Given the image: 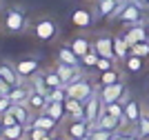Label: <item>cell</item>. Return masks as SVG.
<instances>
[{"label":"cell","instance_id":"obj_33","mask_svg":"<svg viewBox=\"0 0 149 140\" xmlns=\"http://www.w3.org/2000/svg\"><path fill=\"white\" fill-rule=\"evenodd\" d=\"M49 100H58V102H65L67 100V85H62V87H56V89H51L49 93Z\"/></svg>","mask_w":149,"mask_h":140},{"label":"cell","instance_id":"obj_47","mask_svg":"<svg viewBox=\"0 0 149 140\" xmlns=\"http://www.w3.org/2000/svg\"><path fill=\"white\" fill-rule=\"evenodd\" d=\"M0 96H5V93H0Z\"/></svg>","mask_w":149,"mask_h":140},{"label":"cell","instance_id":"obj_5","mask_svg":"<svg viewBox=\"0 0 149 140\" xmlns=\"http://www.w3.org/2000/svg\"><path fill=\"white\" fill-rule=\"evenodd\" d=\"M91 93H93V87H91V82H89V80L78 78L76 82L67 85V98H76V100H82V102H87Z\"/></svg>","mask_w":149,"mask_h":140},{"label":"cell","instance_id":"obj_42","mask_svg":"<svg viewBox=\"0 0 149 140\" xmlns=\"http://www.w3.org/2000/svg\"><path fill=\"white\" fill-rule=\"evenodd\" d=\"M136 2H138V5H143L145 9H147V7H149V0H136Z\"/></svg>","mask_w":149,"mask_h":140},{"label":"cell","instance_id":"obj_26","mask_svg":"<svg viewBox=\"0 0 149 140\" xmlns=\"http://www.w3.org/2000/svg\"><path fill=\"white\" fill-rule=\"evenodd\" d=\"M29 104H13L11 107V114L16 116V120L20 122V125H27L29 127V122H31V114H29Z\"/></svg>","mask_w":149,"mask_h":140},{"label":"cell","instance_id":"obj_45","mask_svg":"<svg viewBox=\"0 0 149 140\" xmlns=\"http://www.w3.org/2000/svg\"><path fill=\"white\" fill-rule=\"evenodd\" d=\"M145 29H147V40H149V22H145Z\"/></svg>","mask_w":149,"mask_h":140},{"label":"cell","instance_id":"obj_17","mask_svg":"<svg viewBox=\"0 0 149 140\" xmlns=\"http://www.w3.org/2000/svg\"><path fill=\"white\" fill-rule=\"evenodd\" d=\"M58 60L65 62V65H71V67H80L82 65V58L76 56V51L71 47H60L58 49Z\"/></svg>","mask_w":149,"mask_h":140},{"label":"cell","instance_id":"obj_28","mask_svg":"<svg viewBox=\"0 0 149 140\" xmlns=\"http://www.w3.org/2000/svg\"><path fill=\"white\" fill-rule=\"evenodd\" d=\"M118 80H120V73H118V69H116V67L109 69V71H102V73H100V87L113 85V82H118Z\"/></svg>","mask_w":149,"mask_h":140},{"label":"cell","instance_id":"obj_22","mask_svg":"<svg viewBox=\"0 0 149 140\" xmlns=\"http://www.w3.org/2000/svg\"><path fill=\"white\" fill-rule=\"evenodd\" d=\"M0 78L7 80L11 87H16V85H20V82H22V80H20V76H18V71H16V67L7 65V62H0Z\"/></svg>","mask_w":149,"mask_h":140},{"label":"cell","instance_id":"obj_46","mask_svg":"<svg viewBox=\"0 0 149 140\" xmlns=\"http://www.w3.org/2000/svg\"><path fill=\"white\" fill-rule=\"evenodd\" d=\"M85 140H91V138H89V136H87V138H85Z\"/></svg>","mask_w":149,"mask_h":140},{"label":"cell","instance_id":"obj_2","mask_svg":"<svg viewBox=\"0 0 149 140\" xmlns=\"http://www.w3.org/2000/svg\"><path fill=\"white\" fill-rule=\"evenodd\" d=\"M2 24L9 33H22L27 29V11L22 7H11L2 16Z\"/></svg>","mask_w":149,"mask_h":140},{"label":"cell","instance_id":"obj_18","mask_svg":"<svg viewBox=\"0 0 149 140\" xmlns=\"http://www.w3.org/2000/svg\"><path fill=\"white\" fill-rule=\"evenodd\" d=\"M29 96H31V89L27 85H16V87H11V91H9V98L13 100V104H27V100H29Z\"/></svg>","mask_w":149,"mask_h":140},{"label":"cell","instance_id":"obj_35","mask_svg":"<svg viewBox=\"0 0 149 140\" xmlns=\"http://www.w3.org/2000/svg\"><path fill=\"white\" fill-rule=\"evenodd\" d=\"M131 54L140 56V58H149V40H143V42H138L131 47Z\"/></svg>","mask_w":149,"mask_h":140},{"label":"cell","instance_id":"obj_23","mask_svg":"<svg viewBox=\"0 0 149 140\" xmlns=\"http://www.w3.org/2000/svg\"><path fill=\"white\" fill-rule=\"evenodd\" d=\"M65 107H67L69 118H85V102H82V100L67 98V100H65Z\"/></svg>","mask_w":149,"mask_h":140},{"label":"cell","instance_id":"obj_43","mask_svg":"<svg viewBox=\"0 0 149 140\" xmlns=\"http://www.w3.org/2000/svg\"><path fill=\"white\" fill-rule=\"evenodd\" d=\"M2 131H5V125H2V120H0V140H2Z\"/></svg>","mask_w":149,"mask_h":140},{"label":"cell","instance_id":"obj_36","mask_svg":"<svg viewBox=\"0 0 149 140\" xmlns=\"http://www.w3.org/2000/svg\"><path fill=\"white\" fill-rule=\"evenodd\" d=\"M13 107V100L9 98V93H5V96H0V116L2 114H7V111Z\"/></svg>","mask_w":149,"mask_h":140},{"label":"cell","instance_id":"obj_25","mask_svg":"<svg viewBox=\"0 0 149 140\" xmlns=\"http://www.w3.org/2000/svg\"><path fill=\"white\" fill-rule=\"evenodd\" d=\"M69 47H71V49L76 51V56H80V58H82L85 54H89V51L93 49V42H89V40H87L85 36H76L74 40L69 42Z\"/></svg>","mask_w":149,"mask_h":140},{"label":"cell","instance_id":"obj_16","mask_svg":"<svg viewBox=\"0 0 149 140\" xmlns=\"http://www.w3.org/2000/svg\"><path fill=\"white\" fill-rule=\"evenodd\" d=\"M47 102H49V96H47L45 91H38V89H33L31 96H29V100H27L29 109H33V111H45Z\"/></svg>","mask_w":149,"mask_h":140},{"label":"cell","instance_id":"obj_27","mask_svg":"<svg viewBox=\"0 0 149 140\" xmlns=\"http://www.w3.org/2000/svg\"><path fill=\"white\" fill-rule=\"evenodd\" d=\"M42 85H45V89H47V93H49L51 89H56V87H62L65 82H62V78L58 76V71L54 69V71L42 73Z\"/></svg>","mask_w":149,"mask_h":140},{"label":"cell","instance_id":"obj_34","mask_svg":"<svg viewBox=\"0 0 149 140\" xmlns=\"http://www.w3.org/2000/svg\"><path fill=\"white\" fill-rule=\"evenodd\" d=\"M47 134H49V131H45V129H40V127H33V125L27 127V140H42Z\"/></svg>","mask_w":149,"mask_h":140},{"label":"cell","instance_id":"obj_37","mask_svg":"<svg viewBox=\"0 0 149 140\" xmlns=\"http://www.w3.org/2000/svg\"><path fill=\"white\" fill-rule=\"evenodd\" d=\"M113 62H116V60H111V58H100L98 65H96V69H98L100 73H102V71H109V69H113Z\"/></svg>","mask_w":149,"mask_h":140},{"label":"cell","instance_id":"obj_21","mask_svg":"<svg viewBox=\"0 0 149 140\" xmlns=\"http://www.w3.org/2000/svg\"><path fill=\"white\" fill-rule=\"evenodd\" d=\"M113 54H116V60H125L131 54V45L125 40V36H113Z\"/></svg>","mask_w":149,"mask_h":140},{"label":"cell","instance_id":"obj_14","mask_svg":"<svg viewBox=\"0 0 149 140\" xmlns=\"http://www.w3.org/2000/svg\"><path fill=\"white\" fill-rule=\"evenodd\" d=\"M93 127H100V129H107V131H111V134H118L120 129H125V125H123V120L120 118H116V116H111V114H100V118H98V122L93 125Z\"/></svg>","mask_w":149,"mask_h":140},{"label":"cell","instance_id":"obj_24","mask_svg":"<svg viewBox=\"0 0 149 140\" xmlns=\"http://www.w3.org/2000/svg\"><path fill=\"white\" fill-rule=\"evenodd\" d=\"M45 114H49L54 120L60 122L62 118L67 116V107H65V102H58V100H49V102H47V107H45Z\"/></svg>","mask_w":149,"mask_h":140},{"label":"cell","instance_id":"obj_6","mask_svg":"<svg viewBox=\"0 0 149 140\" xmlns=\"http://www.w3.org/2000/svg\"><path fill=\"white\" fill-rule=\"evenodd\" d=\"M125 0H96V18H116Z\"/></svg>","mask_w":149,"mask_h":140},{"label":"cell","instance_id":"obj_12","mask_svg":"<svg viewBox=\"0 0 149 140\" xmlns=\"http://www.w3.org/2000/svg\"><path fill=\"white\" fill-rule=\"evenodd\" d=\"M40 69V60L38 58H25V60L16 62V71L20 78H33Z\"/></svg>","mask_w":149,"mask_h":140},{"label":"cell","instance_id":"obj_31","mask_svg":"<svg viewBox=\"0 0 149 140\" xmlns=\"http://www.w3.org/2000/svg\"><path fill=\"white\" fill-rule=\"evenodd\" d=\"M138 136L140 138H149V111L140 116V122H138Z\"/></svg>","mask_w":149,"mask_h":140},{"label":"cell","instance_id":"obj_9","mask_svg":"<svg viewBox=\"0 0 149 140\" xmlns=\"http://www.w3.org/2000/svg\"><path fill=\"white\" fill-rule=\"evenodd\" d=\"M120 100H123V104H125V118H127V122H129V125H138V122H140V116H143L140 102H138L136 98H131L129 91L125 93Z\"/></svg>","mask_w":149,"mask_h":140},{"label":"cell","instance_id":"obj_15","mask_svg":"<svg viewBox=\"0 0 149 140\" xmlns=\"http://www.w3.org/2000/svg\"><path fill=\"white\" fill-rule=\"evenodd\" d=\"M56 71H58V76L62 78L65 85H71V82H76L78 78H82L80 67H71V65H65V62H60V60H58V65H56Z\"/></svg>","mask_w":149,"mask_h":140},{"label":"cell","instance_id":"obj_32","mask_svg":"<svg viewBox=\"0 0 149 140\" xmlns=\"http://www.w3.org/2000/svg\"><path fill=\"white\" fill-rule=\"evenodd\" d=\"M98 60H100V56L96 54V49H91L89 54H85V56H82V67H87V69H93L96 65H98Z\"/></svg>","mask_w":149,"mask_h":140},{"label":"cell","instance_id":"obj_10","mask_svg":"<svg viewBox=\"0 0 149 140\" xmlns=\"http://www.w3.org/2000/svg\"><path fill=\"white\" fill-rule=\"evenodd\" d=\"M69 20H71V24L78 27V29H89L93 24V20H96V13H93L91 9H87V7H80V9H74V11H71Z\"/></svg>","mask_w":149,"mask_h":140},{"label":"cell","instance_id":"obj_8","mask_svg":"<svg viewBox=\"0 0 149 140\" xmlns=\"http://www.w3.org/2000/svg\"><path fill=\"white\" fill-rule=\"evenodd\" d=\"M91 131V125H89L85 118H71V122L67 125V136L69 140H85Z\"/></svg>","mask_w":149,"mask_h":140},{"label":"cell","instance_id":"obj_41","mask_svg":"<svg viewBox=\"0 0 149 140\" xmlns=\"http://www.w3.org/2000/svg\"><path fill=\"white\" fill-rule=\"evenodd\" d=\"M54 140H69V136L67 134H58V136H54Z\"/></svg>","mask_w":149,"mask_h":140},{"label":"cell","instance_id":"obj_13","mask_svg":"<svg viewBox=\"0 0 149 140\" xmlns=\"http://www.w3.org/2000/svg\"><path fill=\"white\" fill-rule=\"evenodd\" d=\"M123 36H125V40H127L131 47H134V45H138V42H143V40H147V29H145V22L129 24Z\"/></svg>","mask_w":149,"mask_h":140},{"label":"cell","instance_id":"obj_38","mask_svg":"<svg viewBox=\"0 0 149 140\" xmlns=\"http://www.w3.org/2000/svg\"><path fill=\"white\" fill-rule=\"evenodd\" d=\"M0 120H2V125H5V127H11V125H18V120H16V116L11 114V109L7 111V114H2V116H0Z\"/></svg>","mask_w":149,"mask_h":140},{"label":"cell","instance_id":"obj_39","mask_svg":"<svg viewBox=\"0 0 149 140\" xmlns=\"http://www.w3.org/2000/svg\"><path fill=\"white\" fill-rule=\"evenodd\" d=\"M113 140H140V136H138V131H134V134L123 131V134H116V138H113Z\"/></svg>","mask_w":149,"mask_h":140},{"label":"cell","instance_id":"obj_7","mask_svg":"<svg viewBox=\"0 0 149 140\" xmlns=\"http://www.w3.org/2000/svg\"><path fill=\"white\" fill-rule=\"evenodd\" d=\"M125 93H127V85H125L123 80L113 82V85H107V87H100V98H102V102H105V104L118 102Z\"/></svg>","mask_w":149,"mask_h":140},{"label":"cell","instance_id":"obj_20","mask_svg":"<svg viewBox=\"0 0 149 140\" xmlns=\"http://www.w3.org/2000/svg\"><path fill=\"white\" fill-rule=\"evenodd\" d=\"M27 138V125H11V127H5L2 131V140H25Z\"/></svg>","mask_w":149,"mask_h":140},{"label":"cell","instance_id":"obj_3","mask_svg":"<svg viewBox=\"0 0 149 140\" xmlns=\"http://www.w3.org/2000/svg\"><path fill=\"white\" fill-rule=\"evenodd\" d=\"M33 33L40 42H51L58 36V22L54 18H40L33 24Z\"/></svg>","mask_w":149,"mask_h":140},{"label":"cell","instance_id":"obj_30","mask_svg":"<svg viewBox=\"0 0 149 140\" xmlns=\"http://www.w3.org/2000/svg\"><path fill=\"white\" fill-rule=\"evenodd\" d=\"M89 138H91V140H113V138H116V134H111V131H107V129H100V127H93V125H91Z\"/></svg>","mask_w":149,"mask_h":140},{"label":"cell","instance_id":"obj_19","mask_svg":"<svg viewBox=\"0 0 149 140\" xmlns=\"http://www.w3.org/2000/svg\"><path fill=\"white\" fill-rule=\"evenodd\" d=\"M29 125H33V127H40V129H45V131H49V134H54V129H56V125H58V120H54V118L49 116V114H38L36 118H31V122Z\"/></svg>","mask_w":149,"mask_h":140},{"label":"cell","instance_id":"obj_44","mask_svg":"<svg viewBox=\"0 0 149 140\" xmlns=\"http://www.w3.org/2000/svg\"><path fill=\"white\" fill-rule=\"evenodd\" d=\"M42 140H54V136H51V134H47V136H45Z\"/></svg>","mask_w":149,"mask_h":140},{"label":"cell","instance_id":"obj_29","mask_svg":"<svg viewBox=\"0 0 149 140\" xmlns=\"http://www.w3.org/2000/svg\"><path fill=\"white\" fill-rule=\"evenodd\" d=\"M143 60H145V58H140V56L129 54L127 58H125V65H127V69H129L131 73H138L140 69H143Z\"/></svg>","mask_w":149,"mask_h":140},{"label":"cell","instance_id":"obj_1","mask_svg":"<svg viewBox=\"0 0 149 140\" xmlns=\"http://www.w3.org/2000/svg\"><path fill=\"white\" fill-rule=\"evenodd\" d=\"M116 20L125 27L129 24H138V22H145V7L138 5L136 0H125L120 11L116 13Z\"/></svg>","mask_w":149,"mask_h":140},{"label":"cell","instance_id":"obj_40","mask_svg":"<svg viewBox=\"0 0 149 140\" xmlns=\"http://www.w3.org/2000/svg\"><path fill=\"white\" fill-rule=\"evenodd\" d=\"M9 91H11V85H9L7 80L0 78V93H9Z\"/></svg>","mask_w":149,"mask_h":140},{"label":"cell","instance_id":"obj_11","mask_svg":"<svg viewBox=\"0 0 149 140\" xmlns=\"http://www.w3.org/2000/svg\"><path fill=\"white\" fill-rule=\"evenodd\" d=\"M93 49H96V54L100 56V58H111V60H116V54H113V38L109 36H100L93 40Z\"/></svg>","mask_w":149,"mask_h":140},{"label":"cell","instance_id":"obj_4","mask_svg":"<svg viewBox=\"0 0 149 140\" xmlns=\"http://www.w3.org/2000/svg\"><path fill=\"white\" fill-rule=\"evenodd\" d=\"M102 109H105L102 98H100V93L93 91L91 96H89V100L85 102V120H87L89 125H96L98 118H100V114H102Z\"/></svg>","mask_w":149,"mask_h":140}]
</instances>
